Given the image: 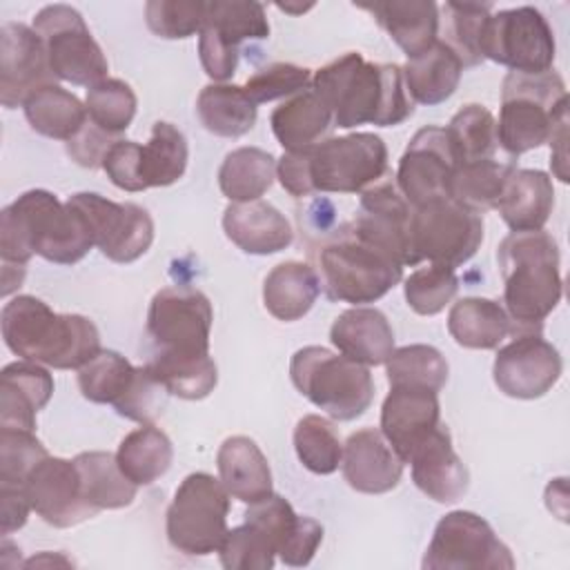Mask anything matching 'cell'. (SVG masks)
<instances>
[{
  "instance_id": "1",
  "label": "cell",
  "mask_w": 570,
  "mask_h": 570,
  "mask_svg": "<svg viewBox=\"0 0 570 570\" xmlns=\"http://www.w3.org/2000/svg\"><path fill=\"white\" fill-rule=\"evenodd\" d=\"M312 89L330 107L334 125L394 127L405 122L414 102L405 89L399 65L367 62L358 51H347L312 76Z\"/></svg>"
},
{
  "instance_id": "2",
  "label": "cell",
  "mask_w": 570,
  "mask_h": 570,
  "mask_svg": "<svg viewBox=\"0 0 570 570\" xmlns=\"http://www.w3.org/2000/svg\"><path fill=\"white\" fill-rule=\"evenodd\" d=\"M94 247L82 214L47 189L20 194L0 214V256L9 265H27L42 256L56 265H73Z\"/></svg>"
},
{
  "instance_id": "3",
  "label": "cell",
  "mask_w": 570,
  "mask_h": 570,
  "mask_svg": "<svg viewBox=\"0 0 570 570\" xmlns=\"http://www.w3.org/2000/svg\"><path fill=\"white\" fill-rule=\"evenodd\" d=\"M4 345L20 358L53 370H80L102 347L94 321L80 314H56L45 301L18 294L0 314Z\"/></svg>"
},
{
  "instance_id": "4",
  "label": "cell",
  "mask_w": 570,
  "mask_h": 570,
  "mask_svg": "<svg viewBox=\"0 0 570 570\" xmlns=\"http://www.w3.org/2000/svg\"><path fill=\"white\" fill-rule=\"evenodd\" d=\"M505 312L517 334H541L543 321L561 301L557 240L543 232H510L497 249Z\"/></svg>"
},
{
  "instance_id": "5",
  "label": "cell",
  "mask_w": 570,
  "mask_h": 570,
  "mask_svg": "<svg viewBox=\"0 0 570 570\" xmlns=\"http://www.w3.org/2000/svg\"><path fill=\"white\" fill-rule=\"evenodd\" d=\"M568 111L563 78L550 69L543 73L510 71L501 87V111L497 120L499 147L517 158L548 142L561 114Z\"/></svg>"
},
{
  "instance_id": "6",
  "label": "cell",
  "mask_w": 570,
  "mask_h": 570,
  "mask_svg": "<svg viewBox=\"0 0 570 570\" xmlns=\"http://www.w3.org/2000/svg\"><path fill=\"white\" fill-rule=\"evenodd\" d=\"M318 281L330 301L365 305L385 296L401 278L403 265L347 227L327 240L318 254Z\"/></svg>"
},
{
  "instance_id": "7",
  "label": "cell",
  "mask_w": 570,
  "mask_h": 570,
  "mask_svg": "<svg viewBox=\"0 0 570 570\" xmlns=\"http://www.w3.org/2000/svg\"><path fill=\"white\" fill-rule=\"evenodd\" d=\"M289 379L305 399L336 421L363 416L374 399V381L367 365L321 345L294 352Z\"/></svg>"
},
{
  "instance_id": "8",
  "label": "cell",
  "mask_w": 570,
  "mask_h": 570,
  "mask_svg": "<svg viewBox=\"0 0 570 570\" xmlns=\"http://www.w3.org/2000/svg\"><path fill=\"white\" fill-rule=\"evenodd\" d=\"M229 492L207 472L187 474L167 508L165 530L171 548L189 557L218 552L227 534Z\"/></svg>"
},
{
  "instance_id": "9",
  "label": "cell",
  "mask_w": 570,
  "mask_h": 570,
  "mask_svg": "<svg viewBox=\"0 0 570 570\" xmlns=\"http://www.w3.org/2000/svg\"><path fill=\"white\" fill-rule=\"evenodd\" d=\"M483 240V216L452 198H436L412 209L410 247L414 263L445 267L468 263Z\"/></svg>"
},
{
  "instance_id": "10",
  "label": "cell",
  "mask_w": 570,
  "mask_h": 570,
  "mask_svg": "<svg viewBox=\"0 0 570 570\" xmlns=\"http://www.w3.org/2000/svg\"><path fill=\"white\" fill-rule=\"evenodd\" d=\"M33 29L42 38L49 67L58 80L89 89L107 78V58L78 9L47 4L33 16Z\"/></svg>"
},
{
  "instance_id": "11",
  "label": "cell",
  "mask_w": 570,
  "mask_h": 570,
  "mask_svg": "<svg viewBox=\"0 0 570 570\" xmlns=\"http://www.w3.org/2000/svg\"><path fill=\"white\" fill-rule=\"evenodd\" d=\"M307 158L312 189L325 194H363L387 171V147L367 131L325 138L307 149Z\"/></svg>"
},
{
  "instance_id": "12",
  "label": "cell",
  "mask_w": 570,
  "mask_h": 570,
  "mask_svg": "<svg viewBox=\"0 0 570 570\" xmlns=\"http://www.w3.org/2000/svg\"><path fill=\"white\" fill-rule=\"evenodd\" d=\"M421 566L425 570H512L514 557L483 517L454 510L439 519Z\"/></svg>"
},
{
  "instance_id": "13",
  "label": "cell",
  "mask_w": 570,
  "mask_h": 570,
  "mask_svg": "<svg viewBox=\"0 0 570 570\" xmlns=\"http://www.w3.org/2000/svg\"><path fill=\"white\" fill-rule=\"evenodd\" d=\"M554 53V33L539 9L517 7L488 16L481 36L483 60L519 73H543L552 69Z\"/></svg>"
},
{
  "instance_id": "14",
  "label": "cell",
  "mask_w": 570,
  "mask_h": 570,
  "mask_svg": "<svg viewBox=\"0 0 570 570\" xmlns=\"http://www.w3.org/2000/svg\"><path fill=\"white\" fill-rule=\"evenodd\" d=\"M214 309L209 298L194 287H163L147 312V334L160 354H209Z\"/></svg>"
},
{
  "instance_id": "15",
  "label": "cell",
  "mask_w": 570,
  "mask_h": 570,
  "mask_svg": "<svg viewBox=\"0 0 570 570\" xmlns=\"http://www.w3.org/2000/svg\"><path fill=\"white\" fill-rule=\"evenodd\" d=\"M87 220L94 245L114 263L138 261L154 243V220L136 203H114L94 191L67 198Z\"/></svg>"
},
{
  "instance_id": "16",
  "label": "cell",
  "mask_w": 570,
  "mask_h": 570,
  "mask_svg": "<svg viewBox=\"0 0 570 570\" xmlns=\"http://www.w3.org/2000/svg\"><path fill=\"white\" fill-rule=\"evenodd\" d=\"M456 167L459 158L445 127L428 125L412 136L399 160L396 189L412 209L436 198H450V183Z\"/></svg>"
},
{
  "instance_id": "17",
  "label": "cell",
  "mask_w": 570,
  "mask_h": 570,
  "mask_svg": "<svg viewBox=\"0 0 570 570\" xmlns=\"http://www.w3.org/2000/svg\"><path fill=\"white\" fill-rule=\"evenodd\" d=\"M563 361L559 350L541 334H517L514 341L499 347L492 365V379L499 392L510 399H539L561 379Z\"/></svg>"
},
{
  "instance_id": "18",
  "label": "cell",
  "mask_w": 570,
  "mask_h": 570,
  "mask_svg": "<svg viewBox=\"0 0 570 570\" xmlns=\"http://www.w3.org/2000/svg\"><path fill=\"white\" fill-rule=\"evenodd\" d=\"M56 85L42 38L33 27L7 20L0 27V102L22 107L42 87Z\"/></svg>"
},
{
  "instance_id": "19",
  "label": "cell",
  "mask_w": 570,
  "mask_h": 570,
  "mask_svg": "<svg viewBox=\"0 0 570 570\" xmlns=\"http://www.w3.org/2000/svg\"><path fill=\"white\" fill-rule=\"evenodd\" d=\"M410 225L412 207L396 185L376 183L361 194L358 212L347 229L407 267L416 265L410 247Z\"/></svg>"
},
{
  "instance_id": "20",
  "label": "cell",
  "mask_w": 570,
  "mask_h": 570,
  "mask_svg": "<svg viewBox=\"0 0 570 570\" xmlns=\"http://www.w3.org/2000/svg\"><path fill=\"white\" fill-rule=\"evenodd\" d=\"M24 494L31 510L53 528H71L98 514L80 490V474L73 461L45 456L27 476Z\"/></svg>"
},
{
  "instance_id": "21",
  "label": "cell",
  "mask_w": 570,
  "mask_h": 570,
  "mask_svg": "<svg viewBox=\"0 0 570 570\" xmlns=\"http://www.w3.org/2000/svg\"><path fill=\"white\" fill-rule=\"evenodd\" d=\"M245 521L258 525L272 539L276 557L285 566H307L323 543V525L312 517L296 514L292 503L274 492L258 503H249Z\"/></svg>"
},
{
  "instance_id": "22",
  "label": "cell",
  "mask_w": 570,
  "mask_h": 570,
  "mask_svg": "<svg viewBox=\"0 0 570 570\" xmlns=\"http://www.w3.org/2000/svg\"><path fill=\"white\" fill-rule=\"evenodd\" d=\"M439 425V394L419 387H390L381 407V432L403 463Z\"/></svg>"
},
{
  "instance_id": "23",
  "label": "cell",
  "mask_w": 570,
  "mask_h": 570,
  "mask_svg": "<svg viewBox=\"0 0 570 570\" xmlns=\"http://www.w3.org/2000/svg\"><path fill=\"white\" fill-rule=\"evenodd\" d=\"M403 459L381 430L363 428L347 436L343 445V476L347 485L363 494H383L399 485Z\"/></svg>"
},
{
  "instance_id": "24",
  "label": "cell",
  "mask_w": 570,
  "mask_h": 570,
  "mask_svg": "<svg viewBox=\"0 0 570 570\" xmlns=\"http://www.w3.org/2000/svg\"><path fill=\"white\" fill-rule=\"evenodd\" d=\"M414 485L436 503H454L468 492L470 474L441 423L407 459Z\"/></svg>"
},
{
  "instance_id": "25",
  "label": "cell",
  "mask_w": 570,
  "mask_h": 570,
  "mask_svg": "<svg viewBox=\"0 0 570 570\" xmlns=\"http://www.w3.org/2000/svg\"><path fill=\"white\" fill-rule=\"evenodd\" d=\"M225 236L245 254L267 256L283 252L294 240L289 220L265 200L229 203L223 214Z\"/></svg>"
},
{
  "instance_id": "26",
  "label": "cell",
  "mask_w": 570,
  "mask_h": 570,
  "mask_svg": "<svg viewBox=\"0 0 570 570\" xmlns=\"http://www.w3.org/2000/svg\"><path fill=\"white\" fill-rule=\"evenodd\" d=\"M53 394V376L33 361H13L0 374V428L36 430V414Z\"/></svg>"
},
{
  "instance_id": "27",
  "label": "cell",
  "mask_w": 570,
  "mask_h": 570,
  "mask_svg": "<svg viewBox=\"0 0 570 570\" xmlns=\"http://www.w3.org/2000/svg\"><path fill=\"white\" fill-rule=\"evenodd\" d=\"M330 341L338 354L363 363V365H385L394 347V330L387 316L376 307H350L341 312L332 327Z\"/></svg>"
},
{
  "instance_id": "28",
  "label": "cell",
  "mask_w": 570,
  "mask_h": 570,
  "mask_svg": "<svg viewBox=\"0 0 570 570\" xmlns=\"http://www.w3.org/2000/svg\"><path fill=\"white\" fill-rule=\"evenodd\" d=\"M216 465L218 479L229 497L247 505L258 503L274 492L267 456L249 436H227L218 448Z\"/></svg>"
},
{
  "instance_id": "29",
  "label": "cell",
  "mask_w": 570,
  "mask_h": 570,
  "mask_svg": "<svg viewBox=\"0 0 570 570\" xmlns=\"http://www.w3.org/2000/svg\"><path fill=\"white\" fill-rule=\"evenodd\" d=\"M370 11L387 36L410 58L421 56L439 40V4L430 0H392L358 4Z\"/></svg>"
},
{
  "instance_id": "30",
  "label": "cell",
  "mask_w": 570,
  "mask_h": 570,
  "mask_svg": "<svg viewBox=\"0 0 570 570\" xmlns=\"http://www.w3.org/2000/svg\"><path fill=\"white\" fill-rule=\"evenodd\" d=\"M552 207V178L541 169H514L494 209L512 232H537L548 223Z\"/></svg>"
},
{
  "instance_id": "31",
  "label": "cell",
  "mask_w": 570,
  "mask_h": 570,
  "mask_svg": "<svg viewBox=\"0 0 570 570\" xmlns=\"http://www.w3.org/2000/svg\"><path fill=\"white\" fill-rule=\"evenodd\" d=\"M332 122L330 107L312 87L289 96L269 116L272 131L285 151L312 149L327 136Z\"/></svg>"
},
{
  "instance_id": "32",
  "label": "cell",
  "mask_w": 570,
  "mask_h": 570,
  "mask_svg": "<svg viewBox=\"0 0 570 570\" xmlns=\"http://www.w3.org/2000/svg\"><path fill=\"white\" fill-rule=\"evenodd\" d=\"M401 73L412 102L434 107L445 102L456 91L463 62L443 40H436L428 51L410 58L401 67Z\"/></svg>"
},
{
  "instance_id": "33",
  "label": "cell",
  "mask_w": 570,
  "mask_h": 570,
  "mask_svg": "<svg viewBox=\"0 0 570 570\" xmlns=\"http://www.w3.org/2000/svg\"><path fill=\"white\" fill-rule=\"evenodd\" d=\"M448 332L461 347L497 350L508 334H514V323L501 303L465 296L450 307Z\"/></svg>"
},
{
  "instance_id": "34",
  "label": "cell",
  "mask_w": 570,
  "mask_h": 570,
  "mask_svg": "<svg viewBox=\"0 0 570 570\" xmlns=\"http://www.w3.org/2000/svg\"><path fill=\"white\" fill-rule=\"evenodd\" d=\"M318 294L321 281L316 269L301 261L278 263L263 283V305L283 323L303 318L314 307Z\"/></svg>"
},
{
  "instance_id": "35",
  "label": "cell",
  "mask_w": 570,
  "mask_h": 570,
  "mask_svg": "<svg viewBox=\"0 0 570 570\" xmlns=\"http://www.w3.org/2000/svg\"><path fill=\"white\" fill-rule=\"evenodd\" d=\"M196 114L209 134L238 138L256 125L258 107L243 87L212 82L200 89L196 98Z\"/></svg>"
},
{
  "instance_id": "36",
  "label": "cell",
  "mask_w": 570,
  "mask_h": 570,
  "mask_svg": "<svg viewBox=\"0 0 570 570\" xmlns=\"http://www.w3.org/2000/svg\"><path fill=\"white\" fill-rule=\"evenodd\" d=\"M80 474V490L94 510L127 508L136 499L138 485L129 481L111 452H80L73 459Z\"/></svg>"
},
{
  "instance_id": "37",
  "label": "cell",
  "mask_w": 570,
  "mask_h": 570,
  "mask_svg": "<svg viewBox=\"0 0 570 570\" xmlns=\"http://www.w3.org/2000/svg\"><path fill=\"white\" fill-rule=\"evenodd\" d=\"M116 461L129 481L136 485H151L171 468L174 445L160 428L145 423L120 441Z\"/></svg>"
},
{
  "instance_id": "38",
  "label": "cell",
  "mask_w": 570,
  "mask_h": 570,
  "mask_svg": "<svg viewBox=\"0 0 570 570\" xmlns=\"http://www.w3.org/2000/svg\"><path fill=\"white\" fill-rule=\"evenodd\" d=\"M22 109L33 131L65 142H69L89 118L80 98L60 85L42 87L22 105Z\"/></svg>"
},
{
  "instance_id": "39",
  "label": "cell",
  "mask_w": 570,
  "mask_h": 570,
  "mask_svg": "<svg viewBox=\"0 0 570 570\" xmlns=\"http://www.w3.org/2000/svg\"><path fill=\"white\" fill-rule=\"evenodd\" d=\"M276 178V160L261 147L229 151L218 169V187L232 203L258 200Z\"/></svg>"
},
{
  "instance_id": "40",
  "label": "cell",
  "mask_w": 570,
  "mask_h": 570,
  "mask_svg": "<svg viewBox=\"0 0 570 570\" xmlns=\"http://www.w3.org/2000/svg\"><path fill=\"white\" fill-rule=\"evenodd\" d=\"M189 160V149L183 131L171 122L158 120L151 127L149 140L140 149V174L145 187H169L183 178Z\"/></svg>"
},
{
  "instance_id": "41",
  "label": "cell",
  "mask_w": 570,
  "mask_h": 570,
  "mask_svg": "<svg viewBox=\"0 0 570 570\" xmlns=\"http://www.w3.org/2000/svg\"><path fill=\"white\" fill-rule=\"evenodd\" d=\"M165 390L185 401H200L214 392L218 383V367L209 354L203 356H174L154 352L145 363Z\"/></svg>"
},
{
  "instance_id": "42",
  "label": "cell",
  "mask_w": 570,
  "mask_h": 570,
  "mask_svg": "<svg viewBox=\"0 0 570 570\" xmlns=\"http://www.w3.org/2000/svg\"><path fill=\"white\" fill-rule=\"evenodd\" d=\"M514 169L517 167L512 163H503L497 158L463 163L452 176L450 198L479 214H483L485 209H494Z\"/></svg>"
},
{
  "instance_id": "43",
  "label": "cell",
  "mask_w": 570,
  "mask_h": 570,
  "mask_svg": "<svg viewBox=\"0 0 570 570\" xmlns=\"http://www.w3.org/2000/svg\"><path fill=\"white\" fill-rule=\"evenodd\" d=\"M385 374L390 387H419L439 394L448 383L445 356L425 343L403 345L385 361Z\"/></svg>"
},
{
  "instance_id": "44",
  "label": "cell",
  "mask_w": 570,
  "mask_h": 570,
  "mask_svg": "<svg viewBox=\"0 0 570 570\" xmlns=\"http://www.w3.org/2000/svg\"><path fill=\"white\" fill-rule=\"evenodd\" d=\"M203 27H207L223 42L240 51L247 40L269 38V22L265 7L254 0H214L207 2Z\"/></svg>"
},
{
  "instance_id": "45",
  "label": "cell",
  "mask_w": 570,
  "mask_h": 570,
  "mask_svg": "<svg viewBox=\"0 0 570 570\" xmlns=\"http://www.w3.org/2000/svg\"><path fill=\"white\" fill-rule=\"evenodd\" d=\"M445 134L454 147L459 165L497 158V120L483 105L470 102L459 109L445 127Z\"/></svg>"
},
{
  "instance_id": "46",
  "label": "cell",
  "mask_w": 570,
  "mask_h": 570,
  "mask_svg": "<svg viewBox=\"0 0 570 570\" xmlns=\"http://www.w3.org/2000/svg\"><path fill=\"white\" fill-rule=\"evenodd\" d=\"M443 11V40L463 62L465 67H476L483 62L481 56V36L485 20L492 11V4H474V2H445Z\"/></svg>"
},
{
  "instance_id": "47",
  "label": "cell",
  "mask_w": 570,
  "mask_h": 570,
  "mask_svg": "<svg viewBox=\"0 0 570 570\" xmlns=\"http://www.w3.org/2000/svg\"><path fill=\"white\" fill-rule=\"evenodd\" d=\"M294 450L303 468L314 474H332L343 461V443L334 425L318 416L305 414L294 428Z\"/></svg>"
},
{
  "instance_id": "48",
  "label": "cell",
  "mask_w": 570,
  "mask_h": 570,
  "mask_svg": "<svg viewBox=\"0 0 570 570\" xmlns=\"http://www.w3.org/2000/svg\"><path fill=\"white\" fill-rule=\"evenodd\" d=\"M136 367L114 350H100L78 370V387L91 403H118L134 381Z\"/></svg>"
},
{
  "instance_id": "49",
  "label": "cell",
  "mask_w": 570,
  "mask_h": 570,
  "mask_svg": "<svg viewBox=\"0 0 570 570\" xmlns=\"http://www.w3.org/2000/svg\"><path fill=\"white\" fill-rule=\"evenodd\" d=\"M85 107H87L89 120L96 127H100L111 136H118L131 125L138 100L134 89L125 80L105 78L98 85L87 89Z\"/></svg>"
},
{
  "instance_id": "50",
  "label": "cell",
  "mask_w": 570,
  "mask_h": 570,
  "mask_svg": "<svg viewBox=\"0 0 570 570\" xmlns=\"http://www.w3.org/2000/svg\"><path fill=\"white\" fill-rule=\"evenodd\" d=\"M456 292L459 278L454 269L436 263L414 269L403 283L407 305L421 316H434L441 309H445V305H450Z\"/></svg>"
},
{
  "instance_id": "51",
  "label": "cell",
  "mask_w": 570,
  "mask_h": 570,
  "mask_svg": "<svg viewBox=\"0 0 570 570\" xmlns=\"http://www.w3.org/2000/svg\"><path fill=\"white\" fill-rule=\"evenodd\" d=\"M218 557L227 570H269L276 563V548L258 525L243 521L227 530Z\"/></svg>"
},
{
  "instance_id": "52",
  "label": "cell",
  "mask_w": 570,
  "mask_h": 570,
  "mask_svg": "<svg viewBox=\"0 0 570 570\" xmlns=\"http://www.w3.org/2000/svg\"><path fill=\"white\" fill-rule=\"evenodd\" d=\"M207 2L203 0H149L145 22L151 33L165 40H183L200 31Z\"/></svg>"
},
{
  "instance_id": "53",
  "label": "cell",
  "mask_w": 570,
  "mask_h": 570,
  "mask_svg": "<svg viewBox=\"0 0 570 570\" xmlns=\"http://www.w3.org/2000/svg\"><path fill=\"white\" fill-rule=\"evenodd\" d=\"M45 456L49 452L31 430L0 428V485H24Z\"/></svg>"
},
{
  "instance_id": "54",
  "label": "cell",
  "mask_w": 570,
  "mask_h": 570,
  "mask_svg": "<svg viewBox=\"0 0 570 570\" xmlns=\"http://www.w3.org/2000/svg\"><path fill=\"white\" fill-rule=\"evenodd\" d=\"M309 85H312V71L307 67L292 65V62H272L256 69L247 78L243 89L256 105H261V102H272L278 98L294 96L303 89H309Z\"/></svg>"
},
{
  "instance_id": "55",
  "label": "cell",
  "mask_w": 570,
  "mask_h": 570,
  "mask_svg": "<svg viewBox=\"0 0 570 570\" xmlns=\"http://www.w3.org/2000/svg\"><path fill=\"white\" fill-rule=\"evenodd\" d=\"M167 394L169 392L151 374V370L147 365H138L129 390L122 394L118 403H114V407L120 416L145 425V423H154L163 414Z\"/></svg>"
},
{
  "instance_id": "56",
  "label": "cell",
  "mask_w": 570,
  "mask_h": 570,
  "mask_svg": "<svg viewBox=\"0 0 570 570\" xmlns=\"http://www.w3.org/2000/svg\"><path fill=\"white\" fill-rule=\"evenodd\" d=\"M140 149L136 140H116L102 160V171L122 191H145V180L140 174Z\"/></svg>"
},
{
  "instance_id": "57",
  "label": "cell",
  "mask_w": 570,
  "mask_h": 570,
  "mask_svg": "<svg viewBox=\"0 0 570 570\" xmlns=\"http://www.w3.org/2000/svg\"><path fill=\"white\" fill-rule=\"evenodd\" d=\"M238 49L223 42L218 36H214L207 27H200L198 31V56L205 73L214 82H225L234 76L238 67Z\"/></svg>"
},
{
  "instance_id": "58",
  "label": "cell",
  "mask_w": 570,
  "mask_h": 570,
  "mask_svg": "<svg viewBox=\"0 0 570 570\" xmlns=\"http://www.w3.org/2000/svg\"><path fill=\"white\" fill-rule=\"evenodd\" d=\"M120 140L118 136H111L107 131H102L100 127H96L89 118L85 122V127L67 142V154L71 156L73 163H78L80 167L87 169H98L102 167V160L107 156V151L111 149V145Z\"/></svg>"
},
{
  "instance_id": "59",
  "label": "cell",
  "mask_w": 570,
  "mask_h": 570,
  "mask_svg": "<svg viewBox=\"0 0 570 570\" xmlns=\"http://www.w3.org/2000/svg\"><path fill=\"white\" fill-rule=\"evenodd\" d=\"M276 178L283 185V189L296 198L314 194L312 180H309V158L305 151H283V156L276 160Z\"/></svg>"
},
{
  "instance_id": "60",
  "label": "cell",
  "mask_w": 570,
  "mask_h": 570,
  "mask_svg": "<svg viewBox=\"0 0 570 570\" xmlns=\"http://www.w3.org/2000/svg\"><path fill=\"white\" fill-rule=\"evenodd\" d=\"M0 501H2V534L9 537L11 532L20 530L27 523L31 503L22 485H0Z\"/></svg>"
},
{
  "instance_id": "61",
  "label": "cell",
  "mask_w": 570,
  "mask_h": 570,
  "mask_svg": "<svg viewBox=\"0 0 570 570\" xmlns=\"http://www.w3.org/2000/svg\"><path fill=\"white\" fill-rule=\"evenodd\" d=\"M550 167H552V174L561 180V183H568V111L561 114L550 131Z\"/></svg>"
},
{
  "instance_id": "62",
  "label": "cell",
  "mask_w": 570,
  "mask_h": 570,
  "mask_svg": "<svg viewBox=\"0 0 570 570\" xmlns=\"http://www.w3.org/2000/svg\"><path fill=\"white\" fill-rule=\"evenodd\" d=\"M24 281V265L2 263V296H9Z\"/></svg>"
},
{
  "instance_id": "63",
  "label": "cell",
  "mask_w": 570,
  "mask_h": 570,
  "mask_svg": "<svg viewBox=\"0 0 570 570\" xmlns=\"http://www.w3.org/2000/svg\"><path fill=\"white\" fill-rule=\"evenodd\" d=\"M281 11H287V13H303L307 9H312L314 4H305V7H292V4H276Z\"/></svg>"
}]
</instances>
